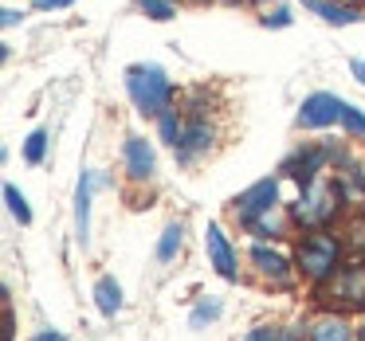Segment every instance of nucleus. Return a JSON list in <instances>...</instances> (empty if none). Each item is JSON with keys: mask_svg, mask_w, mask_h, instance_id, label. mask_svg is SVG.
Listing matches in <instances>:
<instances>
[{"mask_svg": "<svg viewBox=\"0 0 365 341\" xmlns=\"http://www.w3.org/2000/svg\"><path fill=\"white\" fill-rule=\"evenodd\" d=\"M4 200H9V212L16 216V220L24 224V228H28V224H32V208H28L24 192H20L16 184H4Z\"/></svg>", "mask_w": 365, "mask_h": 341, "instance_id": "obj_19", "label": "nucleus"}, {"mask_svg": "<svg viewBox=\"0 0 365 341\" xmlns=\"http://www.w3.org/2000/svg\"><path fill=\"white\" fill-rule=\"evenodd\" d=\"M346 204H349V196L338 177H318L314 184H307L299 192V200L287 208V216H291L294 231H330L341 220Z\"/></svg>", "mask_w": 365, "mask_h": 341, "instance_id": "obj_1", "label": "nucleus"}, {"mask_svg": "<svg viewBox=\"0 0 365 341\" xmlns=\"http://www.w3.org/2000/svg\"><path fill=\"white\" fill-rule=\"evenodd\" d=\"M326 165H334V145H314V142H307V145H299V149L291 153V157L279 165V173L283 177H291L299 189H307V184H314L318 177L326 173Z\"/></svg>", "mask_w": 365, "mask_h": 341, "instance_id": "obj_6", "label": "nucleus"}, {"mask_svg": "<svg viewBox=\"0 0 365 341\" xmlns=\"http://www.w3.org/2000/svg\"><path fill=\"white\" fill-rule=\"evenodd\" d=\"M212 142H216V130L208 126L205 114H185V126H181V137H177L173 153H177L181 165H197V161L212 149Z\"/></svg>", "mask_w": 365, "mask_h": 341, "instance_id": "obj_8", "label": "nucleus"}, {"mask_svg": "<svg viewBox=\"0 0 365 341\" xmlns=\"http://www.w3.org/2000/svg\"><path fill=\"white\" fill-rule=\"evenodd\" d=\"M181 126H185V114H181V110H165V114L158 118L161 142H165V145H177V137H181Z\"/></svg>", "mask_w": 365, "mask_h": 341, "instance_id": "obj_18", "label": "nucleus"}, {"mask_svg": "<svg viewBox=\"0 0 365 341\" xmlns=\"http://www.w3.org/2000/svg\"><path fill=\"white\" fill-rule=\"evenodd\" d=\"M291 259H294V271H299L302 283L322 286L346 263V239L334 236V231H302Z\"/></svg>", "mask_w": 365, "mask_h": 341, "instance_id": "obj_2", "label": "nucleus"}, {"mask_svg": "<svg viewBox=\"0 0 365 341\" xmlns=\"http://www.w3.org/2000/svg\"><path fill=\"white\" fill-rule=\"evenodd\" d=\"M95 306H98V314H103V318H114L122 310V286H118V278H114V275H103L95 283Z\"/></svg>", "mask_w": 365, "mask_h": 341, "instance_id": "obj_14", "label": "nucleus"}, {"mask_svg": "<svg viewBox=\"0 0 365 341\" xmlns=\"http://www.w3.org/2000/svg\"><path fill=\"white\" fill-rule=\"evenodd\" d=\"M43 153H48V130H32L28 142H24V161L28 165H40Z\"/></svg>", "mask_w": 365, "mask_h": 341, "instance_id": "obj_21", "label": "nucleus"}, {"mask_svg": "<svg viewBox=\"0 0 365 341\" xmlns=\"http://www.w3.org/2000/svg\"><path fill=\"white\" fill-rule=\"evenodd\" d=\"M12 330H16V322H12V306H4V341H12Z\"/></svg>", "mask_w": 365, "mask_h": 341, "instance_id": "obj_26", "label": "nucleus"}, {"mask_svg": "<svg viewBox=\"0 0 365 341\" xmlns=\"http://www.w3.org/2000/svg\"><path fill=\"white\" fill-rule=\"evenodd\" d=\"M318 314H365V259L354 255L338 267L330 283L314 286Z\"/></svg>", "mask_w": 365, "mask_h": 341, "instance_id": "obj_3", "label": "nucleus"}, {"mask_svg": "<svg viewBox=\"0 0 365 341\" xmlns=\"http://www.w3.org/2000/svg\"><path fill=\"white\" fill-rule=\"evenodd\" d=\"M67 4H75V0H36V9H40V12H51V9H67Z\"/></svg>", "mask_w": 365, "mask_h": 341, "instance_id": "obj_25", "label": "nucleus"}, {"mask_svg": "<svg viewBox=\"0 0 365 341\" xmlns=\"http://www.w3.org/2000/svg\"><path fill=\"white\" fill-rule=\"evenodd\" d=\"M287 24H291V12L287 9H275L271 16H263V28H287Z\"/></svg>", "mask_w": 365, "mask_h": 341, "instance_id": "obj_24", "label": "nucleus"}, {"mask_svg": "<svg viewBox=\"0 0 365 341\" xmlns=\"http://www.w3.org/2000/svg\"><path fill=\"white\" fill-rule=\"evenodd\" d=\"M244 341H299V330H287L279 322H263V325H252L244 333Z\"/></svg>", "mask_w": 365, "mask_h": 341, "instance_id": "obj_17", "label": "nucleus"}, {"mask_svg": "<svg viewBox=\"0 0 365 341\" xmlns=\"http://www.w3.org/2000/svg\"><path fill=\"white\" fill-rule=\"evenodd\" d=\"M357 341H365V325H357Z\"/></svg>", "mask_w": 365, "mask_h": 341, "instance_id": "obj_30", "label": "nucleus"}, {"mask_svg": "<svg viewBox=\"0 0 365 341\" xmlns=\"http://www.w3.org/2000/svg\"><path fill=\"white\" fill-rule=\"evenodd\" d=\"M126 90H130V103L138 106V114H145V118H161L165 110H173V83L158 63L126 67Z\"/></svg>", "mask_w": 365, "mask_h": 341, "instance_id": "obj_4", "label": "nucleus"}, {"mask_svg": "<svg viewBox=\"0 0 365 341\" xmlns=\"http://www.w3.org/2000/svg\"><path fill=\"white\" fill-rule=\"evenodd\" d=\"M138 9H142L150 20H158V24H165V20H173V16H177L173 0H138Z\"/></svg>", "mask_w": 365, "mask_h": 341, "instance_id": "obj_22", "label": "nucleus"}, {"mask_svg": "<svg viewBox=\"0 0 365 341\" xmlns=\"http://www.w3.org/2000/svg\"><path fill=\"white\" fill-rule=\"evenodd\" d=\"M349 67H354L357 83H361V87H365V59H354V63H349Z\"/></svg>", "mask_w": 365, "mask_h": 341, "instance_id": "obj_29", "label": "nucleus"}, {"mask_svg": "<svg viewBox=\"0 0 365 341\" xmlns=\"http://www.w3.org/2000/svg\"><path fill=\"white\" fill-rule=\"evenodd\" d=\"M20 16H24V12H16V9H4V20H0V24H4V28H12Z\"/></svg>", "mask_w": 365, "mask_h": 341, "instance_id": "obj_28", "label": "nucleus"}, {"mask_svg": "<svg viewBox=\"0 0 365 341\" xmlns=\"http://www.w3.org/2000/svg\"><path fill=\"white\" fill-rule=\"evenodd\" d=\"M122 165H126V177L134 184H145L158 169V157H153V145L145 142L142 134H130L126 145H122Z\"/></svg>", "mask_w": 365, "mask_h": 341, "instance_id": "obj_11", "label": "nucleus"}, {"mask_svg": "<svg viewBox=\"0 0 365 341\" xmlns=\"http://www.w3.org/2000/svg\"><path fill=\"white\" fill-rule=\"evenodd\" d=\"M205 251H208V267L224 278V283H240V255L232 247V239L224 236L220 224H208L205 228Z\"/></svg>", "mask_w": 365, "mask_h": 341, "instance_id": "obj_10", "label": "nucleus"}, {"mask_svg": "<svg viewBox=\"0 0 365 341\" xmlns=\"http://www.w3.org/2000/svg\"><path fill=\"white\" fill-rule=\"evenodd\" d=\"M361 220H365V204H361Z\"/></svg>", "mask_w": 365, "mask_h": 341, "instance_id": "obj_32", "label": "nucleus"}, {"mask_svg": "<svg viewBox=\"0 0 365 341\" xmlns=\"http://www.w3.org/2000/svg\"><path fill=\"white\" fill-rule=\"evenodd\" d=\"M310 341H357V325H349L346 314H318L307 325Z\"/></svg>", "mask_w": 365, "mask_h": 341, "instance_id": "obj_12", "label": "nucleus"}, {"mask_svg": "<svg viewBox=\"0 0 365 341\" xmlns=\"http://www.w3.org/2000/svg\"><path fill=\"white\" fill-rule=\"evenodd\" d=\"M32 341H67L63 333H56V330H43V333H36Z\"/></svg>", "mask_w": 365, "mask_h": 341, "instance_id": "obj_27", "label": "nucleus"}, {"mask_svg": "<svg viewBox=\"0 0 365 341\" xmlns=\"http://www.w3.org/2000/svg\"><path fill=\"white\" fill-rule=\"evenodd\" d=\"M247 263H252V271L263 278L267 286H275V290H287V286L294 283V259H287L283 251H275V247L267 243H255L252 251H247Z\"/></svg>", "mask_w": 365, "mask_h": 341, "instance_id": "obj_7", "label": "nucleus"}, {"mask_svg": "<svg viewBox=\"0 0 365 341\" xmlns=\"http://www.w3.org/2000/svg\"><path fill=\"white\" fill-rule=\"evenodd\" d=\"M75 228H79V243H91V173L79 177V192H75Z\"/></svg>", "mask_w": 365, "mask_h": 341, "instance_id": "obj_15", "label": "nucleus"}, {"mask_svg": "<svg viewBox=\"0 0 365 341\" xmlns=\"http://www.w3.org/2000/svg\"><path fill=\"white\" fill-rule=\"evenodd\" d=\"M275 208H279V177H263V181H255L252 189H244L236 200H232L228 216L240 224V228H252L255 220L271 216Z\"/></svg>", "mask_w": 365, "mask_h": 341, "instance_id": "obj_5", "label": "nucleus"}, {"mask_svg": "<svg viewBox=\"0 0 365 341\" xmlns=\"http://www.w3.org/2000/svg\"><path fill=\"white\" fill-rule=\"evenodd\" d=\"M185 247V224H169L158 239V263H173Z\"/></svg>", "mask_w": 365, "mask_h": 341, "instance_id": "obj_16", "label": "nucleus"}, {"mask_svg": "<svg viewBox=\"0 0 365 341\" xmlns=\"http://www.w3.org/2000/svg\"><path fill=\"white\" fill-rule=\"evenodd\" d=\"M252 4H267V0H252Z\"/></svg>", "mask_w": 365, "mask_h": 341, "instance_id": "obj_31", "label": "nucleus"}, {"mask_svg": "<svg viewBox=\"0 0 365 341\" xmlns=\"http://www.w3.org/2000/svg\"><path fill=\"white\" fill-rule=\"evenodd\" d=\"M216 318H220V302H216V298H205V302H200V306L189 314V325H192V330H200L205 322H216Z\"/></svg>", "mask_w": 365, "mask_h": 341, "instance_id": "obj_23", "label": "nucleus"}, {"mask_svg": "<svg viewBox=\"0 0 365 341\" xmlns=\"http://www.w3.org/2000/svg\"><path fill=\"white\" fill-rule=\"evenodd\" d=\"M302 9H310L318 20H326V24H334V28H346V24H357V20H361V9L338 4V0H302Z\"/></svg>", "mask_w": 365, "mask_h": 341, "instance_id": "obj_13", "label": "nucleus"}, {"mask_svg": "<svg viewBox=\"0 0 365 341\" xmlns=\"http://www.w3.org/2000/svg\"><path fill=\"white\" fill-rule=\"evenodd\" d=\"M341 110H346V103H341L338 95H330V90H314V95L302 98L299 106V130H326L334 126V122H341Z\"/></svg>", "mask_w": 365, "mask_h": 341, "instance_id": "obj_9", "label": "nucleus"}, {"mask_svg": "<svg viewBox=\"0 0 365 341\" xmlns=\"http://www.w3.org/2000/svg\"><path fill=\"white\" fill-rule=\"evenodd\" d=\"M192 4H205V0H192Z\"/></svg>", "mask_w": 365, "mask_h": 341, "instance_id": "obj_33", "label": "nucleus"}, {"mask_svg": "<svg viewBox=\"0 0 365 341\" xmlns=\"http://www.w3.org/2000/svg\"><path fill=\"white\" fill-rule=\"evenodd\" d=\"M341 130H346L354 142H365V110H357V106L346 103V110H341Z\"/></svg>", "mask_w": 365, "mask_h": 341, "instance_id": "obj_20", "label": "nucleus"}]
</instances>
